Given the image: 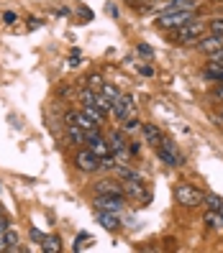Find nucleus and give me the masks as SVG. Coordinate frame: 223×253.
Returning <instances> with one entry per match:
<instances>
[{
  "label": "nucleus",
  "instance_id": "2",
  "mask_svg": "<svg viewBox=\"0 0 223 253\" xmlns=\"http://www.w3.org/2000/svg\"><path fill=\"white\" fill-rule=\"evenodd\" d=\"M190 21H195V10H169V13H159L157 16V28H165V31H174Z\"/></svg>",
  "mask_w": 223,
  "mask_h": 253
},
{
  "label": "nucleus",
  "instance_id": "30",
  "mask_svg": "<svg viewBox=\"0 0 223 253\" xmlns=\"http://www.w3.org/2000/svg\"><path fill=\"white\" fill-rule=\"evenodd\" d=\"M16 21H18V16H16V13H13V10H5V13H3V23L13 26V23H16Z\"/></svg>",
  "mask_w": 223,
  "mask_h": 253
},
{
  "label": "nucleus",
  "instance_id": "35",
  "mask_svg": "<svg viewBox=\"0 0 223 253\" xmlns=\"http://www.w3.org/2000/svg\"><path fill=\"white\" fill-rule=\"evenodd\" d=\"M0 253H8V241H5V233L0 235Z\"/></svg>",
  "mask_w": 223,
  "mask_h": 253
},
{
  "label": "nucleus",
  "instance_id": "41",
  "mask_svg": "<svg viewBox=\"0 0 223 253\" xmlns=\"http://www.w3.org/2000/svg\"><path fill=\"white\" fill-rule=\"evenodd\" d=\"M213 121H216L218 126H223V113H221V115H213Z\"/></svg>",
  "mask_w": 223,
  "mask_h": 253
},
{
  "label": "nucleus",
  "instance_id": "10",
  "mask_svg": "<svg viewBox=\"0 0 223 253\" xmlns=\"http://www.w3.org/2000/svg\"><path fill=\"white\" fill-rule=\"evenodd\" d=\"M133 110H136V105H133V100L131 97H118L115 102H113V110H111V115L115 118V121H126V118H131L133 115Z\"/></svg>",
  "mask_w": 223,
  "mask_h": 253
},
{
  "label": "nucleus",
  "instance_id": "31",
  "mask_svg": "<svg viewBox=\"0 0 223 253\" xmlns=\"http://www.w3.org/2000/svg\"><path fill=\"white\" fill-rule=\"evenodd\" d=\"M216 100H223V82H218L216 87H213V92H211Z\"/></svg>",
  "mask_w": 223,
  "mask_h": 253
},
{
  "label": "nucleus",
  "instance_id": "20",
  "mask_svg": "<svg viewBox=\"0 0 223 253\" xmlns=\"http://www.w3.org/2000/svg\"><path fill=\"white\" fill-rule=\"evenodd\" d=\"M74 123H77L80 128H85L87 133H90V130H95V128H100V126H98V123H95L93 118L85 113V110H80V113H77V121H74Z\"/></svg>",
  "mask_w": 223,
  "mask_h": 253
},
{
  "label": "nucleus",
  "instance_id": "25",
  "mask_svg": "<svg viewBox=\"0 0 223 253\" xmlns=\"http://www.w3.org/2000/svg\"><path fill=\"white\" fill-rule=\"evenodd\" d=\"M95 90H90V87H82V90H80V102H82V105H93V102H95Z\"/></svg>",
  "mask_w": 223,
  "mask_h": 253
},
{
  "label": "nucleus",
  "instance_id": "4",
  "mask_svg": "<svg viewBox=\"0 0 223 253\" xmlns=\"http://www.w3.org/2000/svg\"><path fill=\"white\" fill-rule=\"evenodd\" d=\"M154 148H157V159H159L162 164H167V167H182V164H185L182 154L177 151V146H174L169 138H162V143L154 146Z\"/></svg>",
  "mask_w": 223,
  "mask_h": 253
},
{
  "label": "nucleus",
  "instance_id": "34",
  "mask_svg": "<svg viewBox=\"0 0 223 253\" xmlns=\"http://www.w3.org/2000/svg\"><path fill=\"white\" fill-rule=\"evenodd\" d=\"M10 228V222H8V217H3V215H0V235H3L5 230Z\"/></svg>",
  "mask_w": 223,
  "mask_h": 253
},
{
  "label": "nucleus",
  "instance_id": "27",
  "mask_svg": "<svg viewBox=\"0 0 223 253\" xmlns=\"http://www.w3.org/2000/svg\"><path fill=\"white\" fill-rule=\"evenodd\" d=\"M203 205H208L211 210H223V197H218V195H205V202Z\"/></svg>",
  "mask_w": 223,
  "mask_h": 253
},
{
  "label": "nucleus",
  "instance_id": "40",
  "mask_svg": "<svg viewBox=\"0 0 223 253\" xmlns=\"http://www.w3.org/2000/svg\"><path fill=\"white\" fill-rule=\"evenodd\" d=\"M77 64H80V56H77V54H74V56L69 59V67H77Z\"/></svg>",
  "mask_w": 223,
  "mask_h": 253
},
{
  "label": "nucleus",
  "instance_id": "33",
  "mask_svg": "<svg viewBox=\"0 0 223 253\" xmlns=\"http://www.w3.org/2000/svg\"><path fill=\"white\" fill-rule=\"evenodd\" d=\"M139 54H144V56H152L154 51H152V46H149V43H139Z\"/></svg>",
  "mask_w": 223,
  "mask_h": 253
},
{
  "label": "nucleus",
  "instance_id": "24",
  "mask_svg": "<svg viewBox=\"0 0 223 253\" xmlns=\"http://www.w3.org/2000/svg\"><path fill=\"white\" fill-rule=\"evenodd\" d=\"M85 87H90V90L100 92L103 87H106V80H103L100 74H90V77H87V84H85Z\"/></svg>",
  "mask_w": 223,
  "mask_h": 253
},
{
  "label": "nucleus",
  "instance_id": "9",
  "mask_svg": "<svg viewBox=\"0 0 223 253\" xmlns=\"http://www.w3.org/2000/svg\"><path fill=\"white\" fill-rule=\"evenodd\" d=\"M126 136L121 130H113L111 136H108V146H111V154L118 159V164H123V159H126Z\"/></svg>",
  "mask_w": 223,
  "mask_h": 253
},
{
  "label": "nucleus",
  "instance_id": "1",
  "mask_svg": "<svg viewBox=\"0 0 223 253\" xmlns=\"http://www.w3.org/2000/svg\"><path fill=\"white\" fill-rule=\"evenodd\" d=\"M208 34V23L203 21H190L180 28H174V34H172V41L174 43H182V46H190V43H198L203 36Z\"/></svg>",
  "mask_w": 223,
  "mask_h": 253
},
{
  "label": "nucleus",
  "instance_id": "22",
  "mask_svg": "<svg viewBox=\"0 0 223 253\" xmlns=\"http://www.w3.org/2000/svg\"><path fill=\"white\" fill-rule=\"evenodd\" d=\"M118 167V159L113 154H106V156H100V171H113Z\"/></svg>",
  "mask_w": 223,
  "mask_h": 253
},
{
  "label": "nucleus",
  "instance_id": "18",
  "mask_svg": "<svg viewBox=\"0 0 223 253\" xmlns=\"http://www.w3.org/2000/svg\"><path fill=\"white\" fill-rule=\"evenodd\" d=\"M41 251H47V253H59V251H62V238H59V235H44Z\"/></svg>",
  "mask_w": 223,
  "mask_h": 253
},
{
  "label": "nucleus",
  "instance_id": "7",
  "mask_svg": "<svg viewBox=\"0 0 223 253\" xmlns=\"http://www.w3.org/2000/svg\"><path fill=\"white\" fill-rule=\"evenodd\" d=\"M87 148H90V151H93L98 159H100V156H106V154H111L108 138H106V136H100V133H98V128L87 133Z\"/></svg>",
  "mask_w": 223,
  "mask_h": 253
},
{
  "label": "nucleus",
  "instance_id": "21",
  "mask_svg": "<svg viewBox=\"0 0 223 253\" xmlns=\"http://www.w3.org/2000/svg\"><path fill=\"white\" fill-rule=\"evenodd\" d=\"M95 105L106 113V115H111V110H113V100L108 97V95H103V92H98L95 95Z\"/></svg>",
  "mask_w": 223,
  "mask_h": 253
},
{
  "label": "nucleus",
  "instance_id": "39",
  "mask_svg": "<svg viewBox=\"0 0 223 253\" xmlns=\"http://www.w3.org/2000/svg\"><path fill=\"white\" fill-rule=\"evenodd\" d=\"M126 3H131V5H139L141 3L144 5V3H154V0H126Z\"/></svg>",
  "mask_w": 223,
  "mask_h": 253
},
{
  "label": "nucleus",
  "instance_id": "11",
  "mask_svg": "<svg viewBox=\"0 0 223 253\" xmlns=\"http://www.w3.org/2000/svg\"><path fill=\"white\" fill-rule=\"evenodd\" d=\"M95 195H123V182L118 179H100L93 184Z\"/></svg>",
  "mask_w": 223,
  "mask_h": 253
},
{
  "label": "nucleus",
  "instance_id": "6",
  "mask_svg": "<svg viewBox=\"0 0 223 253\" xmlns=\"http://www.w3.org/2000/svg\"><path fill=\"white\" fill-rule=\"evenodd\" d=\"M74 167L85 174H95V171H100V159L90 151V148H80V151L74 154Z\"/></svg>",
  "mask_w": 223,
  "mask_h": 253
},
{
  "label": "nucleus",
  "instance_id": "36",
  "mask_svg": "<svg viewBox=\"0 0 223 253\" xmlns=\"http://www.w3.org/2000/svg\"><path fill=\"white\" fill-rule=\"evenodd\" d=\"M211 62H218V64H223V49H221L218 54H213V56H211Z\"/></svg>",
  "mask_w": 223,
  "mask_h": 253
},
{
  "label": "nucleus",
  "instance_id": "5",
  "mask_svg": "<svg viewBox=\"0 0 223 253\" xmlns=\"http://www.w3.org/2000/svg\"><path fill=\"white\" fill-rule=\"evenodd\" d=\"M93 202H95L98 210L115 212V215H121L126 210V195H95Z\"/></svg>",
  "mask_w": 223,
  "mask_h": 253
},
{
  "label": "nucleus",
  "instance_id": "16",
  "mask_svg": "<svg viewBox=\"0 0 223 253\" xmlns=\"http://www.w3.org/2000/svg\"><path fill=\"white\" fill-rule=\"evenodd\" d=\"M203 77L205 80H213V82H223V64L211 62V59H208V64L203 69Z\"/></svg>",
  "mask_w": 223,
  "mask_h": 253
},
{
  "label": "nucleus",
  "instance_id": "28",
  "mask_svg": "<svg viewBox=\"0 0 223 253\" xmlns=\"http://www.w3.org/2000/svg\"><path fill=\"white\" fill-rule=\"evenodd\" d=\"M123 130H141V121H139L136 115L126 118V121H123Z\"/></svg>",
  "mask_w": 223,
  "mask_h": 253
},
{
  "label": "nucleus",
  "instance_id": "14",
  "mask_svg": "<svg viewBox=\"0 0 223 253\" xmlns=\"http://www.w3.org/2000/svg\"><path fill=\"white\" fill-rule=\"evenodd\" d=\"M67 138H69V143H74V146H82V143H87V130L80 128L77 123H69V126H67Z\"/></svg>",
  "mask_w": 223,
  "mask_h": 253
},
{
  "label": "nucleus",
  "instance_id": "19",
  "mask_svg": "<svg viewBox=\"0 0 223 253\" xmlns=\"http://www.w3.org/2000/svg\"><path fill=\"white\" fill-rule=\"evenodd\" d=\"M82 110H85L87 115H90V118H93V121H95L98 126H103V123H106V118H108L106 113H103V110L95 105V102H93V105H82Z\"/></svg>",
  "mask_w": 223,
  "mask_h": 253
},
{
  "label": "nucleus",
  "instance_id": "38",
  "mask_svg": "<svg viewBox=\"0 0 223 253\" xmlns=\"http://www.w3.org/2000/svg\"><path fill=\"white\" fill-rule=\"evenodd\" d=\"M139 72L144 74V77H152V74H154V69H152V67H141Z\"/></svg>",
  "mask_w": 223,
  "mask_h": 253
},
{
  "label": "nucleus",
  "instance_id": "32",
  "mask_svg": "<svg viewBox=\"0 0 223 253\" xmlns=\"http://www.w3.org/2000/svg\"><path fill=\"white\" fill-rule=\"evenodd\" d=\"M31 241H34V243H41V241H44V233L36 230V228H31Z\"/></svg>",
  "mask_w": 223,
  "mask_h": 253
},
{
  "label": "nucleus",
  "instance_id": "29",
  "mask_svg": "<svg viewBox=\"0 0 223 253\" xmlns=\"http://www.w3.org/2000/svg\"><path fill=\"white\" fill-rule=\"evenodd\" d=\"M100 92H103V95H108V97H111L113 102H115L118 97H121V92H118V90H115V87H113V84H108V82H106V87H103V90H100Z\"/></svg>",
  "mask_w": 223,
  "mask_h": 253
},
{
  "label": "nucleus",
  "instance_id": "8",
  "mask_svg": "<svg viewBox=\"0 0 223 253\" xmlns=\"http://www.w3.org/2000/svg\"><path fill=\"white\" fill-rule=\"evenodd\" d=\"M195 46L203 51V54H208V56H213V54H218L221 49H223V36H218V34H205Z\"/></svg>",
  "mask_w": 223,
  "mask_h": 253
},
{
  "label": "nucleus",
  "instance_id": "15",
  "mask_svg": "<svg viewBox=\"0 0 223 253\" xmlns=\"http://www.w3.org/2000/svg\"><path fill=\"white\" fill-rule=\"evenodd\" d=\"M113 171H115V179H118V182H136V179H141V174H139L136 169L126 167V164H118Z\"/></svg>",
  "mask_w": 223,
  "mask_h": 253
},
{
  "label": "nucleus",
  "instance_id": "3",
  "mask_svg": "<svg viewBox=\"0 0 223 253\" xmlns=\"http://www.w3.org/2000/svg\"><path fill=\"white\" fill-rule=\"evenodd\" d=\"M174 200L177 205H182L187 207V210H192V207H200L205 202V195L198 189V187H192V184H180L174 189Z\"/></svg>",
  "mask_w": 223,
  "mask_h": 253
},
{
  "label": "nucleus",
  "instance_id": "17",
  "mask_svg": "<svg viewBox=\"0 0 223 253\" xmlns=\"http://www.w3.org/2000/svg\"><path fill=\"white\" fill-rule=\"evenodd\" d=\"M203 222L211 230H223V210H208L205 217H203Z\"/></svg>",
  "mask_w": 223,
  "mask_h": 253
},
{
  "label": "nucleus",
  "instance_id": "37",
  "mask_svg": "<svg viewBox=\"0 0 223 253\" xmlns=\"http://www.w3.org/2000/svg\"><path fill=\"white\" fill-rule=\"evenodd\" d=\"M141 154V146L139 143H131V156H139Z\"/></svg>",
  "mask_w": 223,
  "mask_h": 253
},
{
  "label": "nucleus",
  "instance_id": "23",
  "mask_svg": "<svg viewBox=\"0 0 223 253\" xmlns=\"http://www.w3.org/2000/svg\"><path fill=\"white\" fill-rule=\"evenodd\" d=\"M5 241H8V253H16V251H21L18 248V233L16 230H5Z\"/></svg>",
  "mask_w": 223,
  "mask_h": 253
},
{
  "label": "nucleus",
  "instance_id": "43",
  "mask_svg": "<svg viewBox=\"0 0 223 253\" xmlns=\"http://www.w3.org/2000/svg\"><path fill=\"white\" fill-rule=\"evenodd\" d=\"M0 215H3V210H0Z\"/></svg>",
  "mask_w": 223,
  "mask_h": 253
},
{
  "label": "nucleus",
  "instance_id": "26",
  "mask_svg": "<svg viewBox=\"0 0 223 253\" xmlns=\"http://www.w3.org/2000/svg\"><path fill=\"white\" fill-rule=\"evenodd\" d=\"M208 31H211V34H218V36H223V16H218V18H211V21H208Z\"/></svg>",
  "mask_w": 223,
  "mask_h": 253
},
{
  "label": "nucleus",
  "instance_id": "42",
  "mask_svg": "<svg viewBox=\"0 0 223 253\" xmlns=\"http://www.w3.org/2000/svg\"><path fill=\"white\" fill-rule=\"evenodd\" d=\"M0 189H3V184H0Z\"/></svg>",
  "mask_w": 223,
  "mask_h": 253
},
{
  "label": "nucleus",
  "instance_id": "13",
  "mask_svg": "<svg viewBox=\"0 0 223 253\" xmlns=\"http://www.w3.org/2000/svg\"><path fill=\"white\" fill-rule=\"evenodd\" d=\"M98 222L106 230H111V233H115L118 228H121V220H118V215L115 212H106V210H98Z\"/></svg>",
  "mask_w": 223,
  "mask_h": 253
},
{
  "label": "nucleus",
  "instance_id": "12",
  "mask_svg": "<svg viewBox=\"0 0 223 253\" xmlns=\"http://www.w3.org/2000/svg\"><path fill=\"white\" fill-rule=\"evenodd\" d=\"M141 136H144V141L146 143H152V146H159L162 143V130L154 126V123H141Z\"/></svg>",
  "mask_w": 223,
  "mask_h": 253
}]
</instances>
